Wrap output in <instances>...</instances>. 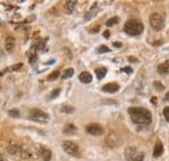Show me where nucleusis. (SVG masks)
<instances>
[{
  "mask_svg": "<svg viewBox=\"0 0 169 161\" xmlns=\"http://www.w3.org/2000/svg\"><path fill=\"white\" fill-rule=\"evenodd\" d=\"M129 115L133 122L139 124V125H148L151 124V112L146 108H138V107H133L129 108Z\"/></svg>",
  "mask_w": 169,
  "mask_h": 161,
  "instance_id": "nucleus-1",
  "label": "nucleus"
},
{
  "mask_svg": "<svg viewBox=\"0 0 169 161\" xmlns=\"http://www.w3.org/2000/svg\"><path fill=\"white\" fill-rule=\"evenodd\" d=\"M124 31L129 35H140L143 33V23L137 21V19H130L125 23L124 26Z\"/></svg>",
  "mask_w": 169,
  "mask_h": 161,
  "instance_id": "nucleus-2",
  "label": "nucleus"
},
{
  "mask_svg": "<svg viewBox=\"0 0 169 161\" xmlns=\"http://www.w3.org/2000/svg\"><path fill=\"white\" fill-rule=\"evenodd\" d=\"M7 151L8 154L12 155V156H21L22 159H29L30 154L29 152H26L21 146H17V144H9V146L7 147Z\"/></svg>",
  "mask_w": 169,
  "mask_h": 161,
  "instance_id": "nucleus-3",
  "label": "nucleus"
},
{
  "mask_svg": "<svg viewBox=\"0 0 169 161\" xmlns=\"http://www.w3.org/2000/svg\"><path fill=\"white\" fill-rule=\"evenodd\" d=\"M164 23H165V21H164V17L160 13H152L151 17H150V25L152 29H155L156 31L161 30L164 27Z\"/></svg>",
  "mask_w": 169,
  "mask_h": 161,
  "instance_id": "nucleus-4",
  "label": "nucleus"
},
{
  "mask_svg": "<svg viewBox=\"0 0 169 161\" xmlns=\"http://www.w3.org/2000/svg\"><path fill=\"white\" fill-rule=\"evenodd\" d=\"M62 150L68 155L74 156V157L80 156V147H78V144L74 142H70V140H66V142L62 143Z\"/></svg>",
  "mask_w": 169,
  "mask_h": 161,
  "instance_id": "nucleus-5",
  "label": "nucleus"
},
{
  "mask_svg": "<svg viewBox=\"0 0 169 161\" xmlns=\"http://www.w3.org/2000/svg\"><path fill=\"white\" fill-rule=\"evenodd\" d=\"M125 156H126V161H143L144 155L142 152H138L134 147H129L125 151Z\"/></svg>",
  "mask_w": 169,
  "mask_h": 161,
  "instance_id": "nucleus-6",
  "label": "nucleus"
},
{
  "mask_svg": "<svg viewBox=\"0 0 169 161\" xmlns=\"http://www.w3.org/2000/svg\"><path fill=\"white\" fill-rule=\"evenodd\" d=\"M29 115H30V118L33 121H37V122H47L48 118H50L48 115H47L46 112L41 111V109H37V108L31 109Z\"/></svg>",
  "mask_w": 169,
  "mask_h": 161,
  "instance_id": "nucleus-7",
  "label": "nucleus"
},
{
  "mask_svg": "<svg viewBox=\"0 0 169 161\" xmlns=\"http://www.w3.org/2000/svg\"><path fill=\"white\" fill-rule=\"evenodd\" d=\"M86 131H87L89 134L95 135V136H99V135H101L104 133L103 127H101L100 125H98V124H90L89 126L86 127Z\"/></svg>",
  "mask_w": 169,
  "mask_h": 161,
  "instance_id": "nucleus-8",
  "label": "nucleus"
},
{
  "mask_svg": "<svg viewBox=\"0 0 169 161\" xmlns=\"http://www.w3.org/2000/svg\"><path fill=\"white\" fill-rule=\"evenodd\" d=\"M38 155L41 156V159L43 161H50L51 160V156H52L51 151L47 147H44V146H39V148H38Z\"/></svg>",
  "mask_w": 169,
  "mask_h": 161,
  "instance_id": "nucleus-9",
  "label": "nucleus"
},
{
  "mask_svg": "<svg viewBox=\"0 0 169 161\" xmlns=\"http://www.w3.org/2000/svg\"><path fill=\"white\" fill-rule=\"evenodd\" d=\"M119 88H120V86H119V83H116V82H111V83H107V85L103 86V91L104 92H111V94L119 91Z\"/></svg>",
  "mask_w": 169,
  "mask_h": 161,
  "instance_id": "nucleus-10",
  "label": "nucleus"
},
{
  "mask_svg": "<svg viewBox=\"0 0 169 161\" xmlns=\"http://www.w3.org/2000/svg\"><path fill=\"white\" fill-rule=\"evenodd\" d=\"M14 46H16L14 38L13 37H8L5 39V49H7V52H13Z\"/></svg>",
  "mask_w": 169,
  "mask_h": 161,
  "instance_id": "nucleus-11",
  "label": "nucleus"
},
{
  "mask_svg": "<svg viewBox=\"0 0 169 161\" xmlns=\"http://www.w3.org/2000/svg\"><path fill=\"white\" fill-rule=\"evenodd\" d=\"M76 5H77L76 0H68V1H65V4H64V9H65L66 13L70 14L74 10V7H76Z\"/></svg>",
  "mask_w": 169,
  "mask_h": 161,
  "instance_id": "nucleus-12",
  "label": "nucleus"
},
{
  "mask_svg": "<svg viewBox=\"0 0 169 161\" xmlns=\"http://www.w3.org/2000/svg\"><path fill=\"white\" fill-rule=\"evenodd\" d=\"M158 72H159V74H161V76L169 74V61H165V62H163V64H160L158 66Z\"/></svg>",
  "mask_w": 169,
  "mask_h": 161,
  "instance_id": "nucleus-13",
  "label": "nucleus"
},
{
  "mask_svg": "<svg viewBox=\"0 0 169 161\" xmlns=\"http://www.w3.org/2000/svg\"><path fill=\"white\" fill-rule=\"evenodd\" d=\"M80 81L82 83H90V82L92 81V76L89 72H83L80 74Z\"/></svg>",
  "mask_w": 169,
  "mask_h": 161,
  "instance_id": "nucleus-14",
  "label": "nucleus"
},
{
  "mask_svg": "<svg viewBox=\"0 0 169 161\" xmlns=\"http://www.w3.org/2000/svg\"><path fill=\"white\" fill-rule=\"evenodd\" d=\"M163 151H164V147H163L161 142H156L155 148H154V157H159L163 154Z\"/></svg>",
  "mask_w": 169,
  "mask_h": 161,
  "instance_id": "nucleus-15",
  "label": "nucleus"
},
{
  "mask_svg": "<svg viewBox=\"0 0 169 161\" xmlns=\"http://www.w3.org/2000/svg\"><path fill=\"white\" fill-rule=\"evenodd\" d=\"M95 73H96V78H98V79H103V78L105 77V74H107V69H105V68H98L95 70Z\"/></svg>",
  "mask_w": 169,
  "mask_h": 161,
  "instance_id": "nucleus-16",
  "label": "nucleus"
},
{
  "mask_svg": "<svg viewBox=\"0 0 169 161\" xmlns=\"http://www.w3.org/2000/svg\"><path fill=\"white\" fill-rule=\"evenodd\" d=\"M96 8H98V4L95 3V4H94V5H92L91 10H90L89 13H86V14H85V19H90L91 17H94V16L96 14V12H98V10H96Z\"/></svg>",
  "mask_w": 169,
  "mask_h": 161,
  "instance_id": "nucleus-17",
  "label": "nucleus"
},
{
  "mask_svg": "<svg viewBox=\"0 0 169 161\" xmlns=\"http://www.w3.org/2000/svg\"><path fill=\"white\" fill-rule=\"evenodd\" d=\"M77 131V129H76V126L74 125H72V124H68L66 126L64 127V133L65 134H73V133H76Z\"/></svg>",
  "mask_w": 169,
  "mask_h": 161,
  "instance_id": "nucleus-18",
  "label": "nucleus"
},
{
  "mask_svg": "<svg viewBox=\"0 0 169 161\" xmlns=\"http://www.w3.org/2000/svg\"><path fill=\"white\" fill-rule=\"evenodd\" d=\"M73 74H74V70L72 69V68H70V69H66L65 70V72L64 73H62V79H68V78H70V77H72L73 76Z\"/></svg>",
  "mask_w": 169,
  "mask_h": 161,
  "instance_id": "nucleus-19",
  "label": "nucleus"
},
{
  "mask_svg": "<svg viewBox=\"0 0 169 161\" xmlns=\"http://www.w3.org/2000/svg\"><path fill=\"white\" fill-rule=\"evenodd\" d=\"M60 76V72H59V70H55V72H52L48 76V81H53V79H56V78Z\"/></svg>",
  "mask_w": 169,
  "mask_h": 161,
  "instance_id": "nucleus-20",
  "label": "nucleus"
},
{
  "mask_svg": "<svg viewBox=\"0 0 169 161\" xmlns=\"http://www.w3.org/2000/svg\"><path fill=\"white\" fill-rule=\"evenodd\" d=\"M117 22H119V17H112L107 21V26H113V25H116Z\"/></svg>",
  "mask_w": 169,
  "mask_h": 161,
  "instance_id": "nucleus-21",
  "label": "nucleus"
},
{
  "mask_svg": "<svg viewBox=\"0 0 169 161\" xmlns=\"http://www.w3.org/2000/svg\"><path fill=\"white\" fill-rule=\"evenodd\" d=\"M61 112L62 113H72V112H74V108L68 107V105H62V107H61Z\"/></svg>",
  "mask_w": 169,
  "mask_h": 161,
  "instance_id": "nucleus-22",
  "label": "nucleus"
},
{
  "mask_svg": "<svg viewBox=\"0 0 169 161\" xmlns=\"http://www.w3.org/2000/svg\"><path fill=\"white\" fill-rule=\"evenodd\" d=\"M29 58H30V64L34 65L35 61H37V56H35V53L33 52V51H30V52H29Z\"/></svg>",
  "mask_w": 169,
  "mask_h": 161,
  "instance_id": "nucleus-23",
  "label": "nucleus"
},
{
  "mask_svg": "<svg viewBox=\"0 0 169 161\" xmlns=\"http://www.w3.org/2000/svg\"><path fill=\"white\" fill-rule=\"evenodd\" d=\"M107 52H109V48L107 46H100L98 48V53H107Z\"/></svg>",
  "mask_w": 169,
  "mask_h": 161,
  "instance_id": "nucleus-24",
  "label": "nucleus"
},
{
  "mask_svg": "<svg viewBox=\"0 0 169 161\" xmlns=\"http://www.w3.org/2000/svg\"><path fill=\"white\" fill-rule=\"evenodd\" d=\"M8 115H9L11 117H20V112L17 111V109H11V111L8 112Z\"/></svg>",
  "mask_w": 169,
  "mask_h": 161,
  "instance_id": "nucleus-25",
  "label": "nucleus"
},
{
  "mask_svg": "<svg viewBox=\"0 0 169 161\" xmlns=\"http://www.w3.org/2000/svg\"><path fill=\"white\" fill-rule=\"evenodd\" d=\"M59 94H60V88H56V90H53V91L51 92V95L48 97L50 99H55L56 96H59Z\"/></svg>",
  "mask_w": 169,
  "mask_h": 161,
  "instance_id": "nucleus-26",
  "label": "nucleus"
},
{
  "mask_svg": "<svg viewBox=\"0 0 169 161\" xmlns=\"http://www.w3.org/2000/svg\"><path fill=\"white\" fill-rule=\"evenodd\" d=\"M163 115H164V117H165V120L169 122V107H167V108H164V111H163Z\"/></svg>",
  "mask_w": 169,
  "mask_h": 161,
  "instance_id": "nucleus-27",
  "label": "nucleus"
},
{
  "mask_svg": "<svg viewBox=\"0 0 169 161\" xmlns=\"http://www.w3.org/2000/svg\"><path fill=\"white\" fill-rule=\"evenodd\" d=\"M113 46H115V47H117V48H120V47L122 46V44H121L120 42H115V43H113Z\"/></svg>",
  "mask_w": 169,
  "mask_h": 161,
  "instance_id": "nucleus-28",
  "label": "nucleus"
},
{
  "mask_svg": "<svg viewBox=\"0 0 169 161\" xmlns=\"http://www.w3.org/2000/svg\"><path fill=\"white\" fill-rule=\"evenodd\" d=\"M21 66H22L21 64H18V65H14L13 68H12V70H17V69H20V68H21Z\"/></svg>",
  "mask_w": 169,
  "mask_h": 161,
  "instance_id": "nucleus-29",
  "label": "nucleus"
},
{
  "mask_svg": "<svg viewBox=\"0 0 169 161\" xmlns=\"http://www.w3.org/2000/svg\"><path fill=\"white\" fill-rule=\"evenodd\" d=\"M124 72H126V73H131V69L130 68H122Z\"/></svg>",
  "mask_w": 169,
  "mask_h": 161,
  "instance_id": "nucleus-30",
  "label": "nucleus"
},
{
  "mask_svg": "<svg viewBox=\"0 0 169 161\" xmlns=\"http://www.w3.org/2000/svg\"><path fill=\"white\" fill-rule=\"evenodd\" d=\"M103 35H104V38H109V31H105Z\"/></svg>",
  "mask_w": 169,
  "mask_h": 161,
  "instance_id": "nucleus-31",
  "label": "nucleus"
},
{
  "mask_svg": "<svg viewBox=\"0 0 169 161\" xmlns=\"http://www.w3.org/2000/svg\"><path fill=\"white\" fill-rule=\"evenodd\" d=\"M99 30V27H95V29H92V30H90V33H96V31Z\"/></svg>",
  "mask_w": 169,
  "mask_h": 161,
  "instance_id": "nucleus-32",
  "label": "nucleus"
},
{
  "mask_svg": "<svg viewBox=\"0 0 169 161\" xmlns=\"http://www.w3.org/2000/svg\"><path fill=\"white\" fill-rule=\"evenodd\" d=\"M129 60H130V61H137V58H135V57H131V56H130V57H129Z\"/></svg>",
  "mask_w": 169,
  "mask_h": 161,
  "instance_id": "nucleus-33",
  "label": "nucleus"
},
{
  "mask_svg": "<svg viewBox=\"0 0 169 161\" xmlns=\"http://www.w3.org/2000/svg\"><path fill=\"white\" fill-rule=\"evenodd\" d=\"M167 99H168V100H169V94H168V95H167Z\"/></svg>",
  "mask_w": 169,
  "mask_h": 161,
  "instance_id": "nucleus-34",
  "label": "nucleus"
}]
</instances>
